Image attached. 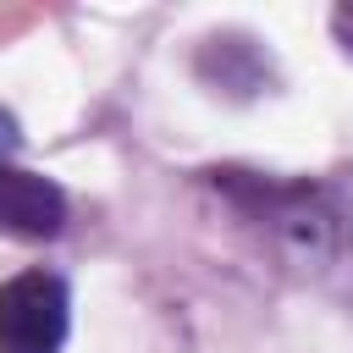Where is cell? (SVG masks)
<instances>
[{"instance_id": "cell-2", "label": "cell", "mask_w": 353, "mask_h": 353, "mask_svg": "<svg viewBox=\"0 0 353 353\" xmlns=\"http://www.w3.org/2000/svg\"><path fill=\"white\" fill-rule=\"evenodd\" d=\"M61 226H66V193L50 176L22 171L17 160H0V232L55 237Z\"/></svg>"}, {"instance_id": "cell-1", "label": "cell", "mask_w": 353, "mask_h": 353, "mask_svg": "<svg viewBox=\"0 0 353 353\" xmlns=\"http://www.w3.org/2000/svg\"><path fill=\"white\" fill-rule=\"evenodd\" d=\"M72 331V292L55 270L0 281V353H61Z\"/></svg>"}, {"instance_id": "cell-3", "label": "cell", "mask_w": 353, "mask_h": 353, "mask_svg": "<svg viewBox=\"0 0 353 353\" xmlns=\"http://www.w3.org/2000/svg\"><path fill=\"white\" fill-rule=\"evenodd\" d=\"M17 149H22V132H17L11 110H0V160H17Z\"/></svg>"}]
</instances>
